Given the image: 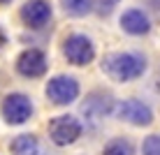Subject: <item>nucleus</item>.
<instances>
[{"mask_svg": "<svg viewBox=\"0 0 160 155\" xmlns=\"http://www.w3.org/2000/svg\"><path fill=\"white\" fill-rule=\"evenodd\" d=\"M102 70L114 81H132L146 72V58L142 53H132V51L109 53L102 60Z\"/></svg>", "mask_w": 160, "mask_h": 155, "instance_id": "nucleus-1", "label": "nucleus"}, {"mask_svg": "<svg viewBox=\"0 0 160 155\" xmlns=\"http://www.w3.org/2000/svg\"><path fill=\"white\" fill-rule=\"evenodd\" d=\"M49 137L56 146H68L74 143L81 137V123L74 116H56V118L49 120Z\"/></svg>", "mask_w": 160, "mask_h": 155, "instance_id": "nucleus-2", "label": "nucleus"}, {"mask_svg": "<svg viewBox=\"0 0 160 155\" xmlns=\"http://www.w3.org/2000/svg\"><path fill=\"white\" fill-rule=\"evenodd\" d=\"M0 111H2L5 123L21 125V123H26V120L32 116V102H30L28 95H23V93H12V95H7L2 99Z\"/></svg>", "mask_w": 160, "mask_h": 155, "instance_id": "nucleus-3", "label": "nucleus"}, {"mask_svg": "<svg viewBox=\"0 0 160 155\" xmlns=\"http://www.w3.org/2000/svg\"><path fill=\"white\" fill-rule=\"evenodd\" d=\"M47 97L51 99L53 104H58V107L72 104L74 99L79 97V84H77L74 76H68V74L53 76L47 84Z\"/></svg>", "mask_w": 160, "mask_h": 155, "instance_id": "nucleus-4", "label": "nucleus"}, {"mask_svg": "<svg viewBox=\"0 0 160 155\" xmlns=\"http://www.w3.org/2000/svg\"><path fill=\"white\" fill-rule=\"evenodd\" d=\"M63 53L65 58L70 60L72 65H88L95 56V49H93V42L88 40L86 35H79V32H74V35H70L68 40L63 42Z\"/></svg>", "mask_w": 160, "mask_h": 155, "instance_id": "nucleus-5", "label": "nucleus"}, {"mask_svg": "<svg viewBox=\"0 0 160 155\" xmlns=\"http://www.w3.org/2000/svg\"><path fill=\"white\" fill-rule=\"evenodd\" d=\"M116 116L121 120H125V123L139 125V127H146L153 123V111L139 99H123L116 107Z\"/></svg>", "mask_w": 160, "mask_h": 155, "instance_id": "nucleus-6", "label": "nucleus"}, {"mask_svg": "<svg viewBox=\"0 0 160 155\" xmlns=\"http://www.w3.org/2000/svg\"><path fill=\"white\" fill-rule=\"evenodd\" d=\"M16 72L28 79H37L47 72V56L40 49H26L19 58H16Z\"/></svg>", "mask_w": 160, "mask_h": 155, "instance_id": "nucleus-7", "label": "nucleus"}, {"mask_svg": "<svg viewBox=\"0 0 160 155\" xmlns=\"http://www.w3.org/2000/svg\"><path fill=\"white\" fill-rule=\"evenodd\" d=\"M21 21H23L28 28L37 30V28H44L51 19V5L47 0H28V2L21 7Z\"/></svg>", "mask_w": 160, "mask_h": 155, "instance_id": "nucleus-8", "label": "nucleus"}, {"mask_svg": "<svg viewBox=\"0 0 160 155\" xmlns=\"http://www.w3.org/2000/svg\"><path fill=\"white\" fill-rule=\"evenodd\" d=\"M112 107H114L112 97H109L107 93L95 90V93H91V95L86 97L84 104H81V114H84L88 120H93V123H95V120L104 118V116L112 111Z\"/></svg>", "mask_w": 160, "mask_h": 155, "instance_id": "nucleus-9", "label": "nucleus"}, {"mask_svg": "<svg viewBox=\"0 0 160 155\" xmlns=\"http://www.w3.org/2000/svg\"><path fill=\"white\" fill-rule=\"evenodd\" d=\"M121 28L130 35H146L151 30V21L142 9H125L121 16Z\"/></svg>", "mask_w": 160, "mask_h": 155, "instance_id": "nucleus-10", "label": "nucleus"}, {"mask_svg": "<svg viewBox=\"0 0 160 155\" xmlns=\"http://www.w3.org/2000/svg\"><path fill=\"white\" fill-rule=\"evenodd\" d=\"M14 155H37L40 153V143H37L35 134H19L16 139L9 143Z\"/></svg>", "mask_w": 160, "mask_h": 155, "instance_id": "nucleus-11", "label": "nucleus"}, {"mask_svg": "<svg viewBox=\"0 0 160 155\" xmlns=\"http://www.w3.org/2000/svg\"><path fill=\"white\" fill-rule=\"evenodd\" d=\"M93 2L95 0H60L63 12L70 16H86L93 9Z\"/></svg>", "mask_w": 160, "mask_h": 155, "instance_id": "nucleus-12", "label": "nucleus"}, {"mask_svg": "<svg viewBox=\"0 0 160 155\" xmlns=\"http://www.w3.org/2000/svg\"><path fill=\"white\" fill-rule=\"evenodd\" d=\"M102 155H135V146H132L128 139L118 137V139H112L104 146Z\"/></svg>", "mask_w": 160, "mask_h": 155, "instance_id": "nucleus-13", "label": "nucleus"}, {"mask_svg": "<svg viewBox=\"0 0 160 155\" xmlns=\"http://www.w3.org/2000/svg\"><path fill=\"white\" fill-rule=\"evenodd\" d=\"M142 153L144 155H160V134H148L142 143Z\"/></svg>", "mask_w": 160, "mask_h": 155, "instance_id": "nucleus-14", "label": "nucleus"}, {"mask_svg": "<svg viewBox=\"0 0 160 155\" xmlns=\"http://www.w3.org/2000/svg\"><path fill=\"white\" fill-rule=\"evenodd\" d=\"M116 5H118V0H98V14H102V16L112 14V9Z\"/></svg>", "mask_w": 160, "mask_h": 155, "instance_id": "nucleus-15", "label": "nucleus"}, {"mask_svg": "<svg viewBox=\"0 0 160 155\" xmlns=\"http://www.w3.org/2000/svg\"><path fill=\"white\" fill-rule=\"evenodd\" d=\"M5 44H7V35H5V32H2V28H0V49H2Z\"/></svg>", "mask_w": 160, "mask_h": 155, "instance_id": "nucleus-16", "label": "nucleus"}, {"mask_svg": "<svg viewBox=\"0 0 160 155\" xmlns=\"http://www.w3.org/2000/svg\"><path fill=\"white\" fill-rule=\"evenodd\" d=\"M9 2H12V0H0V5H9Z\"/></svg>", "mask_w": 160, "mask_h": 155, "instance_id": "nucleus-17", "label": "nucleus"}]
</instances>
